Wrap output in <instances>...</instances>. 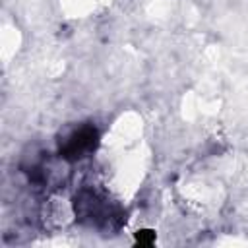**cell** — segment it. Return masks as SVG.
<instances>
[{
    "instance_id": "6da1fadb",
    "label": "cell",
    "mask_w": 248,
    "mask_h": 248,
    "mask_svg": "<svg viewBox=\"0 0 248 248\" xmlns=\"http://www.w3.org/2000/svg\"><path fill=\"white\" fill-rule=\"evenodd\" d=\"M72 209L78 223L97 229L103 234L120 231L126 221V211L120 207V203L97 186H81L74 194Z\"/></svg>"
},
{
    "instance_id": "7a4b0ae2",
    "label": "cell",
    "mask_w": 248,
    "mask_h": 248,
    "mask_svg": "<svg viewBox=\"0 0 248 248\" xmlns=\"http://www.w3.org/2000/svg\"><path fill=\"white\" fill-rule=\"evenodd\" d=\"M99 147V130L91 122H79L60 132L56 141V155L68 163L81 161Z\"/></svg>"
},
{
    "instance_id": "3957f363",
    "label": "cell",
    "mask_w": 248,
    "mask_h": 248,
    "mask_svg": "<svg viewBox=\"0 0 248 248\" xmlns=\"http://www.w3.org/2000/svg\"><path fill=\"white\" fill-rule=\"evenodd\" d=\"M136 242L140 246H149L155 242V231H149V229H143V231H138L136 232Z\"/></svg>"
}]
</instances>
